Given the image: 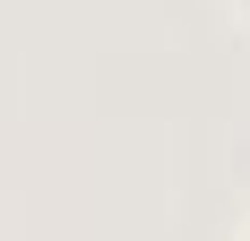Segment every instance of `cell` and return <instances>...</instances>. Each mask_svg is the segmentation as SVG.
Listing matches in <instances>:
<instances>
[{
	"mask_svg": "<svg viewBox=\"0 0 250 241\" xmlns=\"http://www.w3.org/2000/svg\"><path fill=\"white\" fill-rule=\"evenodd\" d=\"M242 241H250V233H242Z\"/></svg>",
	"mask_w": 250,
	"mask_h": 241,
	"instance_id": "obj_1",
	"label": "cell"
}]
</instances>
